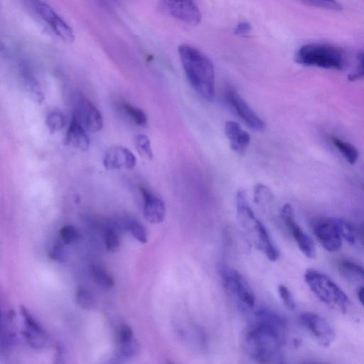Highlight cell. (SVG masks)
I'll list each match as a JSON object with an SVG mask.
<instances>
[{
    "mask_svg": "<svg viewBox=\"0 0 364 364\" xmlns=\"http://www.w3.org/2000/svg\"><path fill=\"white\" fill-rule=\"evenodd\" d=\"M251 25L247 22L240 23L236 30L235 34L238 36H244L249 34L251 31Z\"/></svg>",
    "mask_w": 364,
    "mask_h": 364,
    "instance_id": "37",
    "label": "cell"
},
{
    "mask_svg": "<svg viewBox=\"0 0 364 364\" xmlns=\"http://www.w3.org/2000/svg\"><path fill=\"white\" fill-rule=\"evenodd\" d=\"M87 131L73 117L67 135V144L77 150L87 151L90 146V140Z\"/></svg>",
    "mask_w": 364,
    "mask_h": 364,
    "instance_id": "18",
    "label": "cell"
},
{
    "mask_svg": "<svg viewBox=\"0 0 364 364\" xmlns=\"http://www.w3.org/2000/svg\"><path fill=\"white\" fill-rule=\"evenodd\" d=\"M79 238L78 230L73 226H65L60 230L58 241L64 246L73 244Z\"/></svg>",
    "mask_w": 364,
    "mask_h": 364,
    "instance_id": "28",
    "label": "cell"
},
{
    "mask_svg": "<svg viewBox=\"0 0 364 364\" xmlns=\"http://www.w3.org/2000/svg\"><path fill=\"white\" fill-rule=\"evenodd\" d=\"M355 229L356 245L364 248V220L354 225Z\"/></svg>",
    "mask_w": 364,
    "mask_h": 364,
    "instance_id": "35",
    "label": "cell"
},
{
    "mask_svg": "<svg viewBox=\"0 0 364 364\" xmlns=\"http://www.w3.org/2000/svg\"><path fill=\"white\" fill-rule=\"evenodd\" d=\"M64 245L62 242H60L58 240L56 244L53 247V248L49 252V257L56 262H64L66 260L67 255L64 249Z\"/></svg>",
    "mask_w": 364,
    "mask_h": 364,
    "instance_id": "33",
    "label": "cell"
},
{
    "mask_svg": "<svg viewBox=\"0 0 364 364\" xmlns=\"http://www.w3.org/2000/svg\"><path fill=\"white\" fill-rule=\"evenodd\" d=\"M168 12L182 23L190 25L200 23L201 15L193 0H163Z\"/></svg>",
    "mask_w": 364,
    "mask_h": 364,
    "instance_id": "12",
    "label": "cell"
},
{
    "mask_svg": "<svg viewBox=\"0 0 364 364\" xmlns=\"http://www.w3.org/2000/svg\"><path fill=\"white\" fill-rule=\"evenodd\" d=\"M300 325L304 328L323 348H329L336 339V333L328 321L315 313L299 316Z\"/></svg>",
    "mask_w": 364,
    "mask_h": 364,
    "instance_id": "7",
    "label": "cell"
},
{
    "mask_svg": "<svg viewBox=\"0 0 364 364\" xmlns=\"http://www.w3.org/2000/svg\"><path fill=\"white\" fill-rule=\"evenodd\" d=\"M136 163L135 155L123 146L110 148L104 157V166L108 170H132Z\"/></svg>",
    "mask_w": 364,
    "mask_h": 364,
    "instance_id": "13",
    "label": "cell"
},
{
    "mask_svg": "<svg viewBox=\"0 0 364 364\" xmlns=\"http://www.w3.org/2000/svg\"><path fill=\"white\" fill-rule=\"evenodd\" d=\"M25 89L30 98L36 103L41 104L44 100V95L38 83L30 77L25 78Z\"/></svg>",
    "mask_w": 364,
    "mask_h": 364,
    "instance_id": "27",
    "label": "cell"
},
{
    "mask_svg": "<svg viewBox=\"0 0 364 364\" xmlns=\"http://www.w3.org/2000/svg\"><path fill=\"white\" fill-rule=\"evenodd\" d=\"M315 236L321 246L329 252L334 253L342 247L343 237L337 223V218L321 221L314 229Z\"/></svg>",
    "mask_w": 364,
    "mask_h": 364,
    "instance_id": "11",
    "label": "cell"
},
{
    "mask_svg": "<svg viewBox=\"0 0 364 364\" xmlns=\"http://www.w3.org/2000/svg\"><path fill=\"white\" fill-rule=\"evenodd\" d=\"M278 293L286 308L289 311H295L296 302L289 288L286 286L280 285L278 287Z\"/></svg>",
    "mask_w": 364,
    "mask_h": 364,
    "instance_id": "31",
    "label": "cell"
},
{
    "mask_svg": "<svg viewBox=\"0 0 364 364\" xmlns=\"http://www.w3.org/2000/svg\"><path fill=\"white\" fill-rule=\"evenodd\" d=\"M144 198V214L145 218L152 225L163 223L166 216L164 201L144 188L141 189Z\"/></svg>",
    "mask_w": 364,
    "mask_h": 364,
    "instance_id": "15",
    "label": "cell"
},
{
    "mask_svg": "<svg viewBox=\"0 0 364 364\" xmlns=\"http://www.w3.org/2000/svg\"><path fill=\"white\" fill-rule=\"evenodd\" d=\"M119 352L121 356L124 357H132L137 355L140 351V345L136 338L119 342Z\"/></svg>",
    "mask_w": 364,
    "mask_h": 364,
    "instance_id": "25",
    "label": "cell"
},
{
    "mask_svg": "<svg viewBox=\"0 0 364 364\" xmlns=\"http://www.w3.org/2000/svg\"><path fill=\"white\" fill-rule=\"evenodd\" d=\"M75 299L78 306L85 310H93L96 306L95 296L89 289L84 286H80L77 288Z\"/></svg>",
    "mask_w": 364,
    "mask_h": 364,
    "instance_id": "22",
    "label": "cell"
},
{
    "mask_svg": "<svg viewBox=\"0 0 364 364\" xmlns=\"http://www.w3.org/2000/svg\"><path fill=\"white\" fill-rule=\"evenodd\" d=\"M305 1L311 5L327 9L333 11L342 10L341 5L337 1V0H305Z\"/></svg>",
    "mask_w": 364,
    "mask_h": 364,
    "instance_id": "32",
    "label": "cell"
},
{
    "mask_svg": "<svg viewBox=\"0 0 364 364\" xmlns=\"http://www.w3.org/2000/svg\"><path fill=\"white\" fill-rule=\"evenodd\" d=\"M226 289L249 308L255 305V296L247 280L238 271L226 266L219 267Z\"/></svg>",
    "mask_w": 364,
    "mask_h": 364,
    "instance_id": "6",
    "label": "cell"
},
{
    "mask_svg": "<svg viewBox=\"0 0 364 364\" xmlns=\"http://www.w3.org/2000/svg\"><path fill=\"white\" fill-rule=\"evenodd\" d=\"M91 275L93 281L100 288L109 290L115 285L113 277L102 266L93 265L91 268Z\"/></svg>",
    "mask_w": 364,
    "mask_h": 364,
    "instance_id": "21",
    "label": "cell"
},
{
    "mask_svg": "<svg viewBox=\"0 0 364 364\" xmlns=\"http://www.w3.org/2000/svg\"><path fill=\"white\" fill-rule=\"evenodd\" d=\"M364 78V54H362L359 56V65L357 69L352 73L349 79L351 82H354V80H359Z\"/></svg>",
    "mask_w": 364,
    "mask_h": 364,
    "instance_id": "36",
    "label": "cell"
},
{
    "mask_svg": "<svg viewBox=\"0 0 364 364\" xmlns=\"http://www.w3.org/2000/svg\"><path fill=\"white\" fill-rule=\"evenodd\" d=\"M29 7L47 23L54 33L64 41L71 43L74 34L71 27L54 9L43 0H25Z\"/></svg>",
    "mask_w": 364,
    "mask_h": 364,
    "instance_id": "5",
    "label": "cell"
},
{
    "mask_svg": "<svg viewBox=\"0 0 364 364\" xmlns=\"http://www.w3.org/2000/svg\"><path fill=\"white\" fill-rule=\"evenodd\" d=\"M286 340V332L256 322L246 335V349L251 358L258 363H280V349Z\"/></svg>",
    "mask_w": 364,
    "mask_h": 364,
    "instance_id": "2",
    "label": "cell"
},
{
    "mask_svg": "<svg viewBox=\"0 0 364 364\" xmlns=\"http://www.w3.org/2000/svg\"><path fill=\"white\" fill-rule=\"evenodd\" d=\"M226 99L229 106L249 128L258 132L266 129L264 121L256 114L235 89L229 87L227 89Z\"/></svg>",
    "mask_w": 364,
    "mask_h": 364,
    "instance_id": "9",
    "label": "cell"
},
{
    "mask_svg": "<svg viewBox=\"0 0 364 364\" xmlns=\"http://www.w3.org/2000/svg\"><path fill=\"white\" fill-rule=\"evenodd\" d=\"M305 280L314 295L326 306L345 313L350 307L348 295L326 274L315 269H308Z\"/></svg>",
    "mask_w": 364,
    "mask_h": 364,
    "instance_id": "3",
    "label": "cell"
},
{
    "mask_svg": "<svg viewBox=\"0 0 364 364\" xmlns=\"http://www.w3.org/2000/svg\"><path fill=\"white\" fill-rule=\"evenodd\" d=\"M357 296L361 304L364 307V286L359 289Z\"/></svg>",
    "mask_w": 364,
    "mask_h": 364,
    "instance_id": "38",
    "label": "cell"
},
{
    "mask_svg": "<svg viewBox=\"0 0 364 364\" xmlns=\"http://www.w3.org/2000/svg\"><path fill=\"white\" fill-rule=\"evenodd\" d=\"M124 108L128 116L132 118L137 125L139 126H145L147 125L148 117L144 111L130 104H125Z\"/></svg>",
    "mask_w": 364,
    "mask_h": 364,
    "instance_id": "29",
    "label": "cell"
},
{
    "mask_svg": "<svg viewBox=\"0 0 364 364\" xmlns=\"http://www.w3.org/2000/svg\"><path fill=\"white\" fill-rule=\"evenodd\" d=\"M339 269L347 277L364 281V267L355 262L343 260L339 262Z\"/></svg>",
    "mask_w": 364,
    "mask_h": 364,
    "instance_id": "20",
    "label": "cell"
},
{
    "mask_svg": "<svg viewBox=\"0 0 364 364\" xmlns=\"http://www.w3.org/2000/svg\"><path fill=\"white\" fill-rule=\"evenodd\" d=\"M225 130L231 149L236 153L244 154L251 144L250 135L234 121H227Z\"/></svg>",
    "mask_w": 364,
    "mask_h": 364,
    "instance_id": "17",
    "label": "cell"
},
{
    "mask_svg": "<svg viewBox=\"0 0 364 364\" xmlns=\"http://www.w3.org/2000/svg\"><path fill=\"white\" fill-rule=\"evenodd\" d=\"M182 66L193 89L207 101L215 98V71L212 60L190 45L179 47Z\"/></svg>",
    "mask_w": 364,
    "mask_h": 364,
    "instance_id": "1",
    "label": "cell"
},
{
    "mask_svg": "<svg viewBox=\"0 0 364 364\" xmlns=\"http://www.w3.org/2000/svg\"><path fill=\"white\" fill-rule=\"evenodd\" d=\"M106 247L108 251L116 252L120 245V237L117 231L113 227H109L105 232Z\"/></svg>",
    "mask_w": 364,
    "mask_h": 364,
    "instance_id": "30",
    "label": "cell"
},
{
    "mask_svg": "<svg viewBox=\"0 0 364 364\" xmlns=\"http://www.w3.org/2000/svg\"><path fill=\"white\" fill-rule=\"evenodd\" d=\"M135 146L138 153L143 157L151 159L153 157L150 138L143 134L135 137Z\"/></svg>",
    "mask_w": 364,
    "mask_h": 364,
    "instance_id": "24",
    "label": "cell"
},
{
    "mask_svg": "<svg viewBox=\"0 0 364 364\" xmlns=\"http://www.w3.org/2000/svg\"><path fill=\"white\" fill-rule=\"evenodd\" d=\"M296 62L326 69L342 70L345 58L338 49L326 45L311 44L301 47L295 55Z\"/></svg>",
    "mask_w": 364,
    "mask_h": 364,
    "instance_id": "4",
    "label": "cell"
},
{
    "mask_svg": "<svg viewBox=\"0 0 364 364\" xmlns=\"http://www.w3.org/2000/svg\"><path fill=\"white\" fill-rule=\"evenodd\" d=\"M255 238V246L264 253L271 261H276L280 257V252L265 226L258 220L251 231Z\"/></svg>",
    "mask_w": 364,
    "mask_h": 364,
    "instance_id": "16",
    "label": "cell"
},
{
    "mask_svg": "<svg viewBox=\"0 0 364 364\" xmlns=\"http://www.w3.org/2000/svg\"><path fill=\"white\" fill-rule=\"evenodd\" d=\"M125 226L136 240L141 244H146L148 239V232L143 225L136 220L129 219L125 222Z\"/></svg>",
    "mask_w": 364,
    "mask_h": 364,
    "instance_id": "23",
    "label": "cell"
},
{
    "mask_svg": "<svg viewBox=\"0 0 364 364\" xmlns=\"http://www.w3.org/2000/svg\"><path fill=\"white\" fill-rule=\"evenodd\" d=\"M271 192L267 187L264 185H258L255 189V199L257 203H261L265 199H270Z\"/></svg>",
    "mask_w": 364,
    "mask_h": 364,
    "instance_id": "34",
    "label": "cell"
},
{
    "mask_svg": "<svg viewBox=\"0 0 364 364\" xmlns=\"http://www.w3.org/2000/svg\"><path fill=\"white\" fill-rule=\"evenodd\" d=\"M73 117L89 132H99L104 126V120L100 111L91 101L83 96L73 100Z\"/></svg>",
    "mask_w": 364,
    "mask_h": 364,
    "instance_id": "8",
    "label": "cell"
},
{
    "mask_svg": "<svg viewBox=\"0 0 364 364\" xmlns=\"http://www.w3.org/2000/svg\"><path fill=\"white\" fill-rule=\"evenodd\" d=\"M47 125L54 133L62 130L66 124L65 115L60 111H52L47 117Z\"/></svg>",
    "mask_w": 364,
    "mask_h": 364,
    "instance_id": "26",
    "label": "cell"
},
{
    "mask_svg": "<svg viewBox=\"0 0 364 364\" xmlns=\"http://www.w3.org/2000/svg\"><path fill=\"white\" fill-rule=\"evenodd\" d=\"M20 315L25 323V330L23 333L29 345L35 350L44 348L47 341L46 332L25 307L22 306L20 308Z\"/></svg>",
    "mask_w": 364,
    "mask_h": 364,
    "instance_id": "14",
    "label": "cell"
},
{
    "mask_svg": "<svg viewBox=\"0 0 364 364\" xmlns=\"http://www.w3.org/2000/svg\"><path fill=\"white\" fill-rule=\"evenodd\" d=\"M332 141L350 165H354L356 163L359 154L358 150L353 145L336 136L332 137Z\"/></svg>",
    "mask_w": 364,
    "mask_h": 364,
    "instance_id": "19",
    "label": "cell"
},
{
    "mask_svg": "<svg viewBox=\"0 0 364 364\" xmlns=\"http://www.w3.org/2000/svg\"><path fill=\"white\" fill-rule=\"evenodd\" d=\"M282 220L292 233L299 250L307 258L313 259L317 255V250L312 238L297 225L295 212L290 205H286L281 212Z\"/></svg>",
    "mask_w": 364,
    "mask_h": 364,
    "instance_id": "10",
    "label": "cell"
}]
</instances>
